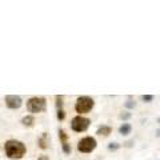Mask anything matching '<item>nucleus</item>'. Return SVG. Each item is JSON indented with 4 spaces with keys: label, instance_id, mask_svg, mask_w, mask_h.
I'll use <instances>...</instances> for the list:
<instances>
[{
    "label": "nucleus",
    "instance_id": "nucleus-17",
    "mask_svg": "<svg viewBox=\"0 0 160 160\" xmlns=\"http://www.w3.org/2000/svg\"><path fill=\"white\" fill-rule=\"evenodd\" d=\"M56 108L63 109V96H56Z\"/></svg>",
    "mask_w": 160,
    "mask_h": 160
},
{
    "label": "nucleus",
    "instance_id": "nucleus-2",
    "mask_svg": "<svg viewBox=\"0 0 160 160\" xmlns=\"http://www.w3.org/2000/svg\"><path fill=\"white\" fill-rule=\"evenodd\" d=\"M95 106V100L91 96H79L75 103V111L79 115L89 113Z\"/></svg>",
    "mask_w": 160,
    "mask_h": 160
},
{
    "label": "nucleus",
    "instance_id": "nucleus-9",
    "mask_svg": "<svg viewBox=\"0 0 160 160\" xmlns=\"http://www.w3.org/2000/svg\"><path fill=\"white\" fill-rule=\"evenodd\" d=\"M38 144H39V147L42 149H47L48 148V135L46 132H44L42 136L38 139Z\"/></svg>",
    "mask_w": 160,
    "mask_h": 160
},
{
    "label": "nucleus",
    "instance_id": "nucleus-22",
    "mask_svg": "<svg viewBox=\"0 0 160 160\" xmlns=\"http://www.w3.org/2000/svg\"><path fill=\"white\" fill-rule=\"evenodd\" d=\"M158 123H159V124H160V116H159V118H158Z\"/></svg>",
    "mask_w": 160,
    "mask_h": 160
},
{
    "label": "nucleus",
    "instance_id": "nucleus-15",
    "mask_svg": "<svg viewBox=\"0 0 160 160\" xmlns=\"http://www.w3.org/2000/svg\"><path fill=\"white\" fill-rule=\"evenodd\" d=\"M119 118L122 119V120H129V119L132 118V113L126 111V112H122V113H120V115H119Z\"/></svg>",
    "mask_w": 160,
    "mask_h": 160
},
{
    "label": "nucleus",
    "instance_id": "nucleus-10",
    "mask_svg": "<svg viewBox=\"0 0 160 160\" xmlns=\"http://www.w3.org/2000/svg\"><path fill=\"white\" fill-rule=\"evenodd\" d=\"M22 124L26 127H33L35 124V118L32 116V115H26L23 119H22Z\"/></svg>",
    "mask_w": 160,
    "mask_h": 160
},
{
    "label": "nucleus",
    "instance_id": "nucleus-14",
    "mask_svg": "<svg viewBox=\"0 0 160 160\" xmlns=\"http://www.w3.org/2000/svg\"><path fill=\"white\" fill-rule=\"evenodd\" d=\"M120 148V144L119 143H116V142H113V143H109L108 144V149H109V151H118V149Z\"/></svg>",
    "mask_w": 160,
    "mask_h": 160
},
{
    "label": "nucleus",
    "instance_id": "nucleus-21",
    "mask_svg": "<svg viewBox=\"0 0 160 160\" xmlns=\"http://www.w3.org/2000/svg\"><path fill=\"white\" fill-rule=\"evenodd\" d=\"M156 136H160V128H159L158 131H156Z\"/></svg>",
    "mask_w": 160,
    "mask_h": 160
},
{
    "label": "nucleus",
    "instance_id": "nucleus-4",
    "mask_svg": "<svg viewBox=\"0 0 160 160\" xmlns=\"http://www.w3.org/2000/svg\"><path fill=\"white\" fill-rule=\"evenodd\" d=\"M96 147H98V142L93 136H86L80 139L78 143V149L83 153H91L95 151Z\"/></svg>",
    "mask_w": 160,
    "mask_h": 160
},
{
    "label": "nucleus",
    "instance_id": "nucleus-8",
    "mask_svg": "<svg viewBox=\"0 0 160 160\" xmlns=\"http://www.w3.org/2000/svg\"><path fill=\"white\" fill-rule=\"evenodd\" d=\"M131 132H132V126L129 123H123L122 126L119 127V133L123 135V136H128Z\"/></svg>",
    "mask_w": 160,
    "mask_h": 160
},
{
    "label": "nucleus",
    "instance_id": "nucleus-7",
    "mask_svg": "<svg viewBox=\"0 0 160 160\" xmlns=\"http://www.w3.org/2000/svg\"><path fill=\"white\" fill-rule=\"evenodd\" d=\"M96 133L99 135V136H109V135L112 133V127L109 126H106V124H102V126H99Z\"/></svg>",
    "mask_w": 160,
    "mask_h": 160
},
{
    "label": "nucleus",
    "instance_id": "nucleus-18",
    "mask_svg": "<svg viewBox=\"0 0 160 160\" xmlns=\"http://www.w3.org/2000/svg\"><path fill=\"white\" fill-rule=\"evenodd\" d=\"M58 119L59 120L66 119V111H64V109H58Z\"/></svg>",
    "mask_w": 160,
    "mask_h": 160
},
{
    "label": "nucleus",
    "instance_id": "nucleus-20",
    "mask_svg": "<svg viewBox=\"0 0 160 160\" xmlns=\"http://www.w3.org/2000/svg\"><path fill=\"white\" fill-rule=\"evenodd\" d=\"M39 160H49V158L47 155H42V156H39Z\"/></svg>",
    "mask_w": 160,
    "mask_h": 160
},
{
    "label": "nucleus",
    "instance_id": "nucleus-12",
    "mask_svg": "<svg viewBox=\"0 0 160 160\" xmlns=\"http://www.w3.org/2000/svg\"><path fill=\"white\" fill-rule=\"evenodd\" d=\"M124 107H126L127 109H133L135 107H136V102H135V100H127L126 103H124Z\"/></svg>",
    "mask_w": 160,
    "mask_h": 160
},
{
    "label": "nucleus",
    "instance_id": "nucleus-6",
    "mask_svg": "<svg viewBox=\"0 0 160 160\" xmlns=\"http://www.w3.org/2000/svg\"><path fill=\"white\" fill-rule=\"evenodd\" d=\"M4 102H6V106L9 109H18L23 106V99L19 95H7L4 98Z\"/></svg>",
    "mask_w": 160,
    "mask_h": 160
},
{
    "label": "nucleus",
    "instance_id": "nucleus-19",
    "mask_svg": "<svg viewBox=\"0 0 160 160\" xmlns=\"http://www.w3.org/2000/svg\"><path fill=\"white\" fill-rule=\"evenodd\" d=\"M133 146V140H129V142H126L124 143V147H128V148H131Z\"/></svg>",
    "mask_w": 160,
    "mask_h": 160
},
{
    "label": "nucleus",
    "instance_id": "nucleus-5",
    "mask_svg": "<svg viewBox=\"0 0 160 160\" xmlns=\"http://www.w3.org/2000/svg\"><path fill=\"white\" fill-rule=\"evenodd\" d=\"M89 124H91V120L88 118H84L82 115H78L71 120V128L75 132H84L87 131Z\"/></svg>",
    "mask_w": 160,
    "mask_h": 160
},
{
    "label": "nucleus",
    "instance_id": "nucleus-3",
    "mask_svg": "<svg viewBox=\"0 0 160 160\" xmlns=\"http://www.w3.org/2000/svg\"><path fill=\"white\" fill-rule=\"evenodd\" d=\"M47 108V100L43 96H32L27 100V109L31 113H39L46 111Z\"/></svg>",
    "mask_w": 160,
    "mask_h": 160
},
{
    "label": "nucleus",
    "instance_id": "nucleus-1",
    "mask_svg": "<svg viewBox=\"0 0 160 160\" xmlns=\"http://www.w3.org/2000/svg\"><path fill=\"white\" fill-rule=\"evenodd\" d=\"M4 151H6L7 158L9 159H22L27 152L26 144L20 140H15V139H9L4 144Z\"/></svg>",
    "mask_w": 160,
    "mask_h": 160
},
{
    "label": "nucleus",
    "instance_id": "nucleus-13",
    "mask_svg": "<svg viewBox=\"0 0 160 160\" xmlns=\"http://www.w3.org/2000/svg\"><path fill=\"white\" fill-rule=\"evenodd\" d=\"M62 147H63V152H64V153H67V155L71 153L72 148H71V146H69V143H68V142H67V143H63V144H62Z\"/></svg>",
    "mask_w": 160,
    "mask_h": 160
},
{
    "label": "nucleus",
    "instance_id": "nucleus-11",
    "mask_svg": "<svg viewBox=\"0 0 160 160\" xmlns=\"http://www.w3.org/2000/svg\"><path fill=\"white\" fill-rule=\"evenodd\" d=\"M59 139L62 140V144H63V143H67L68 135L66 133V131H64V129H59Z\"/></svg>",
    "mask_w": 160,
    "mask_h": 160
},
{
    "label": "nucleus",
    "instance_id": "nucleus-16",
    "mask_svg": "<svg viewBox=\"0 0 160 160\" xmlns=\"http://www.w3.org/2000/svg\"><path fill=\"white\" fill-rule=\"evenodd\" d=\"M153 99H155L153 95H143V96H142V100L144 103H151Z\"/></svg>",
    "mask_w": 160,
    "mask_h": 160
}]
</instances>
